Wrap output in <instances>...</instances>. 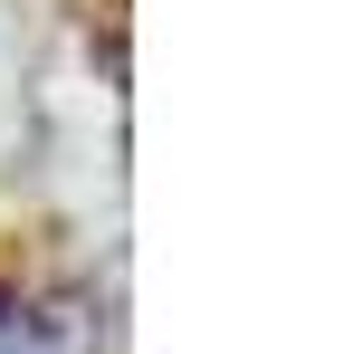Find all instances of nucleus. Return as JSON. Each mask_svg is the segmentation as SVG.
Instances as JSON below:
<instances>
[{"mask_svg":"<svg viewBox=\"0 0 363 354\" xmlns=\"http://www.w3.org/2000/svg\"><path fill=\"white\" fill-rule=\"evenodd\" d=\"M19 354H57V336H29V345H19Z\"/></svg>","mask_w":363,"mask_h":354,"instance_id":"1","label":"nucleus"},{"mask_svg":"<svg viewBox=\"0 0 363 354\" xmlns=\"http://www.w3.org/2000/svg\"><path fill=\"white\" fill-rule=\"evenodd\" d=\"M0 316H19V297H10V287H0Z\"/></svg>","mask_w":363,"mask_h":354,"instance_id":"2","label":"nucleus"}]
</instances>
